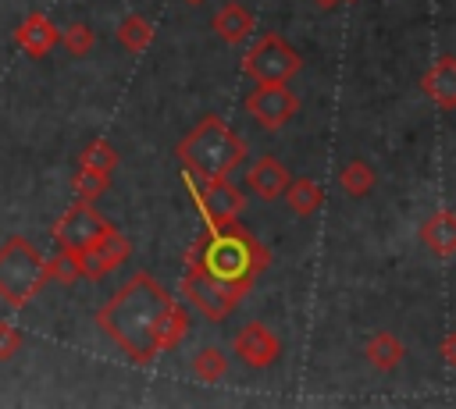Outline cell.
<instances>
[{
	"mask_svg": "<svg viewBox=\"0 0 456 409\" xmlns=\"http://www.w3.org/2000/svg\"><path fill=\"white\" fill-rule=\"evenodd\" d=\"M96 327L132 359L153 363L164 352H175L189 331V313L167 288L146 270H135L100 309Z\"/></svg>",
	"mask_w": 456,
	"mask_h": 409,
	"instance_id": "1",
	"label": "cell"
},
{
	"mask_svg": "<svg viewBox=\"0 0 456 409\" xmlns=\"http://www.w3.org/2000/svg\"><path fill=\"white\" fill-rule=\"evenodd\" d=\"M185 267H200L210 277H221L249 292L253 281L271 267V249L239 221L207 224L203 235L192 242Z\"/></svg>",
	"mask_w": 456,
	"mask_h": 409,
	"instance_id": "2",
	"label": "cell"
},
{
	"mask_svg": "<svg viewBox=\"0 0 456 409\" xmlns=\"http://www.w3.org/2000/svg\"><path fill=\"white\" fill-rule=\"evenodd\" d=\"M175 156L192 181H214V178H232V171L242 167L246 142L224 117L207 114L185 132Z\"/></svg>",
	"mask_w": 456,
	"mask_h": 409,
	"instance_id": "3",
	"label": "cell"
},
{
	"mask_svg": "<svg viewBox=\"0 0 456 409\" xmlns=\"http://www.w3.org/2000/svg\"><path fill=\"white\" fill-rule=\"evenodd\" d=\"M43 285H46V260L28 238L11 235L0 245V299L21 309L28 299L39 295Z\"/></svg>",
	"mask_w": 456,
	"mask_h": 409,
	"instance_id": "4",
	"label": "cell"
},
{
	"mask_svg": "<svg viewBox=\"0 0 456 409\" xmlns=\"http://www.w3.org/2000/svg\"><path fill=\"white\" fill-rule=\"evenodd\" d=\"M242 71L260 85V82H289L303 71V57L299 50L278 36V32H264L249 43L246 57H242Z\"/></svg>",
	"mask_w": 456,
	"mask_h": 409,
	"instance_id": "5",
	"label": "cell"
},
{
	"mask_svg": "<svg viewBox=\"0 0 456 409\" xmlns=\"http://www.w3.org/2000/svg\"><path fill=\"white\" fill-rule=\"evenodd\" d=\"M110 231H114V224L100 210H93V203L75 199V206H68L61 213V221L53 224V242H57V249H68V253H75L82 260Z\"/></svg>",
	"mask_w": 456,
	"mask_h": 409,
	"instance_id": "6",
	"label": "cell"
},
{
	"mask_svg": "<svg viewBox=\"0 0 456 409\" xmlns=\"http://www.w3.org/2000/svg\"><path fill=\"white\" fill-rule=\"evenodd\" d=\"M182 295L192 302V309H200L207 320H224L228 313H235L239 299L246 295V288L239 285H228L221 277H210L207 270L200 267H185V277H182Z\"/></svg>",
	"mask_w": 456,
	"mask_h": 409,
	"instance_id": "7",
	"label": "cell"
},
{
	"mask_svg": "<svg viewBox=\"0 0 456 409\" xmlns=\"http://www.w3.org/2000/svg\"><path fill=\"white\" fill-rule=\"evenodd\" d=\"M189 196L196 203V210H203L207 224H224V221H239V213L246 210V196L239 185H232V178H214V181H192L185 174Z\"/></svg>",
	"mask_w": 456,
	"mask_h": 409,
	"instance_id": "8",
	"label": "cell"
},
{
	"mask_svg": "<svg viewBox=\"0 0 456 409\" xmlns=\"http://www.w3.org/2000/svg\"><path fill=\"white\" fill-rule=\"evenodd\" d=\"M246 110H249V117H253L260 128L278 132V128H285V121L296 117L299 96L289 89V82H260V85L246 96Z\"/></svg>",
	"mask_w": 456,
	"mask_h": 409,
	"instance_id": "9",
	"label": "cell"
},
{
	"mask_svg": "<svg viewBox=\"0 0 456 409\" xmlns=\"http://www.w3.org/2000/svg\"><path fill=\"white\" fill-rule=\"evenodd\" d=\"M232 349H235V356H239L249 370H264V366H271V363L281 356V341H278V334H274L267 324H260V320L246 324V327L235 334Z\"/></svg>",
	"mask_w": 456,
	"mask_h": 409,
	"instance_id": "10",
	"label": "cell"
},
{
	"mask_svg": "<svg viewBox=\"0 0 456 409\" xmlns=\"http://www.w3.org/2000/svg\"><path fill=\"white\" fill-rule=\"evenodd\" d=\"M132 253V242L121 231H110L107 238H100L86 256H82V277L86 281H103L110 270H118Z\"/></svg>",
	"mask_w": 456,
	"mask_h": 409,
	"instance_id": "11",
	"label": "cell"
},
{
	"mask_svg": "<svg viewBox=\"0 0 456 409\" xmlns=\"http://www.w3.org/2000/svg\"><path fill=\"white\" fill-rule=\"evenodd\" d=\"M289 171H285V164L278 160V156H256V164H249L246 167V174H242V185L256 196V199H264V203H274L281 192H285V185H289Z\"/></svg>",
	"mask_w": 456,
	"mask_h": 409,
	"instance_id": "12",
	"label": "cell"
},
{
	"mask_svg": "<svg viewBox=\"0 0 456 409\" xmlns=\"http://www.w3.org/2000/svg\"><path fill=\"white\" fill-rule=\"evenodd\" d=\"M420 92L438 107V110H452L456 107V57L442 53L420 78Z\"/></svg>",
	"mask_w": 456,
	"mask_h": 409,
	"instance_id": "13",
	"label": "cell"
},
{
	"mask_svg": "<svg viewBox=\"0 0 456 409\" xmlns=\"http://www.w3.org/2000/svg\"><path fill=\"white\" fill-rule=\"evenodd\" d=\"M14 43L21 46V53L25 57H46L53 46H57V28L50 25V18L46 14H39V11H32V14H25L21 18V25L14 28Z\"/></svg>",
	"mask_w": 456,
	"mask_h": 409,
	"instance_id": "14",
	"label": "cell"
},
{
	"mask_svg": "<svg viewBox=\"0 0 456 409\" xmlns=\"http://www.w3.org/2000/svg\"><path fill=\"white\" fill-rule=\"evenodd\" d=\"M210 25H214V36H217L221 43H242V39L253 32V11H249L246 4L228 0V4H221V7L214 11Z\"/></svg>",
	"mask_w": 456,
	"mask_h": 409,
	"instance_id": "15",
	"label": "cell"
},
{
	"mask_svg": "<svg viewBox=\"0 0 456 409\" xmlns=\"http://www.w3.org/2000/svg\"><path fill=\"white\" fill-rule=\"evenodd\" d=\"M420 242H424L435 256H452V253H456V217H452L449 210L431 213V217L420 224Z\"/></svg>",
	"mask_w": 456,
	"mask_h": 409,
	"instance_id": "16",
	"label": "cell"
},
{
	"mask_svg": "<svg viewBox=\"0 0 456 409\" xmlns=\"http://www.w3.org/2000/svg\"><path fill=\"white\" fill-rule=\"evenodd\" d=\"M281 196L289 199V206H292L296 217H310V213H317L324 206V188L314 178H306V174L303 178H289V185H285Z\"/></svg>",
	"mask_w": 456,
	"mask_h": 409,
	"instance_id": "17",
	"label": "cell"
},
{
	"mask_svg": "<svg viewBox=\"0 0 456 409\" xmlns=\"http://www.w3.org/2000/svg\"><path fill=\"white\" fill-rule=\"evenodd\" d=\"M363 356H367V363H370L374 370L388 373V370H395V366L403 363V356H406V345H403L395 334H388V331H378V334L367 341Z\"/></svg>",
	"mask_w": 456,
	"mask_h": 409,
	"instance_id": "18",
	"label": "cell"
},
{
	"mask_svg": "<svg viewBox=\"0 0 456 409\" xmlns=\"http://www.w3.org/2000/svg\"><path fill=\"white\" fill-rule=\"evenodd\" d=\"M118 43H121L128 53H142V50L153 43V25H150L142 14H125L121 25H118Z\"/></svg>",
	"mask_w": 456,
	"mask_h": 409,
	"instance_id": "19",
	"label": "cell"
},
{
	"mask_svg": "<svg viewBox=\"0 0 456 409\" xmlns=\"http://www.w3.org/2000/svg\"><path fill=\"white\" fill-rule=\"evenodd\" d=\"M374 181H378V174H374V167L367 164V160H360V156H353L349 164H342V171H338V185L349 192V196H367L370 188H374Z\"/></svg>",
	"mask_w": 456,
	"mask_h": 409,
	"instance_id": "20",
	"label": "cell"
},
{
	"mask_svg": "<svg viewBox=\"0 0 456 409\" xmlns=\"http://www.w3.org/2000/svg\"><path fill=\"white\" fill-rule=\"evenodd\" d=\"M192 373H196L200 381H207V384H217V381L228 373V356H224L221 349L207 345V349H200V352L192 356Z\"/></svg>",
	"mask_w": 456,
	"mask_h": 409,
	"instance_id": "21",
	"label": "cell"
},
{
	"mask_svg": "<svg viewBox=\"0 0 456 409\" xmlns=\"http://www.w3.org/2000/svg\"><path fill=\"white\" fill-rule=\"evenodd\" d=\"M82 277V260L68 249H57L53 260H46V281H57V285H75Z\"/></svg>",
	"mask_w": 456,
	"mask_h": 409,
	"instance_id": "22",
	"label": "cell"
},
{
	"mask_svg": "<svg viewBox=\"0 0 456 409\" xmlns=\"http://www.w3.org/2000/svg\"><path fill=\"white\" fill-rule=\"evenodd\" d=\"M78 167H93V171L114 174V167H118V149H114L110 142L96 139V142H89V146L82 149V156H78Z\"/></svg>",
	"mask_w": 456,
	"mask_h": 409,
	"instance_id": "23",
	"label": "cell"
},
{
	"mask_svg": "<svg viewBox=\"0 0 456 409\" xmlns=\"http://www.w3.org/2000/svg\"><path fill=\"white\" fill-rule=\"evenodd\" d=\"M57 43H61L71 57H86V53L93 50V43H96V32H93L86 21H71V25L57 36Z\"/></svg>",
	"mask_w": 456,
	"mask_h": 409,
	"instance_id": "24",
	"label": "cell"
},
{
	"mask_svg": "<svg viewBox=\"0 0 456 409\" xmlns=\"http://www.w3.org/2000/svg\"><path fill=\"white\" fill-rule=\"evenodd\" d=\"M107 185H110V174L93 171V167H78V174H75V199L93 203V199H100L107 192Z\"/></svg>",
	"mask_w": 456,
	"mask_h": 409,
	"instance_id": "25",
	"label": "cell"
},
{
	"mask_svg": "<svg viewBox=\"0 0 456 409\" xmlns=\"http://www.w3.org/2000/svg\"><path fill=\"white\" fill-rule=\"evenodd\" d=\"M18 349H21V331H18L14 324L0 320V363L14 359V356H18Z\"/></svg>",
	"mask_w": 456,
	"mask_h": 409,
	"instance_id": "26",
	"label": "cell"
},
{
	"mask_svg": "<svg viewBox=\"0 0 456 409\" xmlns=\"http://www.w3.org/2000/svg\"><path fill=\"white\" fill-rule=\"evenodd\" d=\"M442 356H445V363L456 359V356H452V334H445V341H442Z\"/></svg>",
	"mask_w": 456,
	"mask_h": 409,
	"instance_id": "27",
	"label": "cell"
},
{
	"mask_svg": "<svg viewBox=\"0 0 456 409\" xmlns=\"http://www.w3.org/2000/svg\"><path fill=\"white\" fill-rule=\"evenodd\" d=\"M314 4H317V7H324V11H331V7H338L342 0H314Z\"/></svg>",
	"mask_w": 456,
	"mask_h": 409,
	"instance_id": "28",
	"label": "cell"
},
{
	"mask_svg": "<svg viewBox=\"0 0 456 409\" xmlns=\"http://www.w3.org/2000/svg\"><path fill=\"white\" fill-rule=\"evenodd\" d=\"M185 4H192V7H200V4H207V0H185Z\"/></svg>",
	"mask_w": 456,
	"mask_h": 409,
	"instance_id": "29",
	"label": "cell"
}]
</instances>
